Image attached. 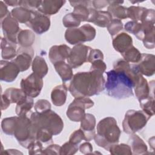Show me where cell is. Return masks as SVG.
<instances>
[{
	"label": "cell",
	"instance_id": "obj_41",
	"mask_svg": "<svg viewBox=\"0 0 155 155\" xmlns=\"http://www.w3.org/2000/svg\"><path fill=\"white\" fill-rule=\"evenodd\" d=\"M78 150L77 144H74L70 141L65 143L60 149V154H73Z\"/></svg>",
	"mask_w": 155,
	"mask_h": 155
},
{
	"label": "cell",
	"instance_id": "obj_28",
	"mask_svg": "<svg viewBox=\"0 0 155 155\" xmlns=\"http://www.w3.org/2000/svg\"><path fill=\"white\" fill-rule=\"evenodd\" d=\"M12 16L20 23L27 24L31 19L32 12L22 7H16L11 11Z\"/></svg>",
	"mask_w": 155,
	"mask_h": 155
},
{
	"label": "cell",
	"instance_id": "obj_16",
	"mask_svg": "<svg viewBox=\"0 0 155 155\" xmlns=\"http://www.w3.org/2000/svg\"><path fill=\"white\" fill-rule=\"evenodd\" d=\"M21 72L18 66L13 62L1 61L0 78L1 81L6 82L14 81Z\"/></svg>",
	"mask_w": 155,
	"mask_h": 155
},
{
	"label": "cell",
	"instance_id": "obj_30",
	"mask_svg": "<svg viewBox=\"0 0 155 155\" xmlns=\"http://www.w3.org/2000/svg\"><path fill=\"white\" fill-rule=\"evenodd\" d=\"M33 107V98L27 96L21 102L17 104L15 111L18 116H27V113L31 110Z\"/></svg>",
	"mask_w": 155,
	"mask_h": 155
},
{
	"label": "cell",
	"instance_id": "obj_14",
	"mask_svg": "<svg viewBox=\"0 0 155 155\" xmlns=\"http://www.w3.org/2000/svg\"><path fill=\"white\" fill-rule=\"evenodd\" d=\"M34 51L32 48H20L17 51V56L12 61L19 68L21 72L28 69L31 65Z\"/></svg>",
	"mask_w": 155,
	"mask_h": 155
},
{
	"label": "cell",
	"instance_id": "obj_40",
	"mask_svg": "<svg viewBox=\"0 0 155 155\" xmlns=\"http://www.w3.org/2000/svg\"><path fill=\"white\" fill-rule=\"evenodd\" d=\"M107 27L111 36H114L117 35L118 33L122 30L123 28V24L119 19H112Z\"/></svg>",
	"mask_w": 155,
	"mask_h": 155
},
{
	"label": "cell",
	"instance_id": "obj_52",
	"mask_svg": "<svg viewBox=\"0 0 155 155\" xmlns=\"http://www.w3.org/2000/svg\"><path fill=\"white\" fill-rule=\"evenodd\" d=\"M1 110H5L7 109L8 106L10 105V104H11L10 102V101L7 99V98L4 95V94H2L1 96Z\"/></svg>",
	"mask_w": 155,
	"mask_h": 155
},
{
	"label": "cell",
	"instance_id": "obj_12",
	"mask_svg": "<svg viewBox=\"0 0 155 155\" xmlns=\"http://www.w3.org/2000/svg\"><path fill=\"white\" fill-rule=\"evenodd\" d=\"M25 24L36 33L41 35L48 30L50 26V20L48 16L36 10L32 12L30 20Z\"/></svg>",
	"mask_w": 155,
	"mask_h": 155
},
{
	"label": "cell",
	"instance_id": "obj_43",
	"mask_svg": "<svg viewBox=\"0 0 155 155\" xmlns=\"http://www.w3.org/2000/svg\"><path fill=\"white\" fill-rule=\"evenodd\" d=\"M41 2V1H19V5L24 7L31 12H35L38 10Z\"/></svg>",
	"mask_w": 155,
	"mask_h": 155
},
{
	"label": "cell",
	"instance_id": "obj_45",
	"mask_svg": "<svg viewBox=\"0 0 155 155\" xmlns=\"http://www.w3.org/2000/svg\"><path fill=\"white\" fill-rule=\"evenodd\" d=\"M82 140H85V136L81 129H79L78 130H76L75 131H74L71 134L69 138L70 142L77 145Z\"/></svg>",
	"mask_w": 155,
	"mask_h": 155
},
{
	"label": "cell",
	"instance_id": "obj_17",
	"mask_svg": "<svg viewBox=\"0 0 155 155\" xmlns=\"http://www.w3.org/2000/svg\"><path fill=\"white\" fill-rule=\"evenodd\" d=\"M80 129L82 130L85 136V140L90 141L95 136L94 128L96 126L95 117L90 113H86L81 120Z\"/></svg>",
	"mask_w": 155,
	"mask_h": 155
},
{
	"label": "cell",
	"instance_id": "obj_53",
	"mask_svg": "<svg viewBox=\"0 0 155 155\" xmlns=\"http://www.w3.org/2000/svg\"><path fill=\"white\" fill-rule=\"evenodd\" d=\"M4 2L10 6H17L19 5V1H5Z\"/></svg>",
	"mask_w": 155,
	"mask_h": 155
},
{
	"label": "cell",
	"instance_id": "obj_31",
	"mask_svg": "<svg viewBox=\"0 0 155 155\" xmlns=\"http://www.w3.org/2000/svg\"><path fill=\"white\" fill-rule=\"evenodd\" d=\"M111 20L112 16L108 12L97 10L93 23L99 27H106Z\"/></svg>",
	"mask_w": 155,
	"mask_h": 155
},
{
	"label": "cell",
	"instance_id": "obj_1",
	"mask_svg": "<svg viewBox=\"0 0 155 155\" xmlns=\"http://www.w3.org/2000/svg\"><path fill=\"white\" fill-rule=\"evenodd\" d=\"M105 82L103 73L98 71L79 72L73 76L68 90L74 98L89 97L100 94Z\"/></svg>",
	"mask_w": 155,
	"mask_h": 155
},
{
	"label": "cell",
	"instance_id": "obj_29",
	"mask_svg": "<svg viewBox=\"0 0 155 155\" xmlns=\"http://www.w3.org/2000/svg\"><path fill=\"white\" fill-rule=\"evenodd\" d=\"M10 103H16L21 102L27 96L21 90L15 88H10L7 89L3 94Z\"/></svg>",
	"mask_w": 155,
	"mask_h": 155
},
{
	"label": "cell",
	"instance_id": "obj_7",
	"mask_svg": "<svg viewBox=\"0 0 155 155\" xmlns=\"http://www.w3.org/2000/svg\"><path fill=\"white\" fill-rule=\"evenodd\" d=\"M96 36V30L90 24H84L79 28H68L65 33V39L71 45L80 44L84 42L91 41Z\"/></svg>",
	"mask_w": 155,
	"mask_h": 155
},
{
	"label": "cell",
	"instance_id": "obj_26",
	"mask_svg": "<svg viewBox=\"0 0 155 155\" xmlns=\"http://www.w3.org/2000/svg\"><path fill=\"white\" fill-rule=\"evenodd\" d=\"M35 34L29 30H21L17 36V42L24 48L30 47L35 41Z\"/></svg>",
	"mask_w": 155,
	"mask_h": 155
},
{
	"label": "cell",
	"instance_id": "obj_20",
	"mask_svg": "<svg viewBox=\"0 0 155 155\" xmlns=\"http://www.w3.org/2000/svg\"><path fill=\"white\" fill-rule=\"evenodd\" d=\"M65 2V1L59 0L41 1L38 11L47 16L54 15L59 12V9L64 5Z\"/></svg>",
	"mask_w": 155,
	"mask_h": 155
},
{
	"label": "cell",
	"instance_id": "obj_15",
	"mask_svg": "<svg viewBox=\"0 0 155 155\" xmlns=\"http://www.w3.org/2000/svg\"><path fill=\"white\" fill-rule=\"evenodd\" d=\"M135 66L139 72L143 75L151 76L155 71V56L153 54L142 53L140 61Z\"/></svg>",
	"mask_w": 155,
	"mask_h": 155
},
{
	"label": "cell",
	"instance_id": "obj_36",
	"mask_svg": "<svg viewBox=\"0 0 155 155\" xmlns=\"http://www.w3.org/2000/svg\"><path fill=\"white\" fill-rule=\"evenodd\" d=\"M131 148L128 145L124 143L118 145L117 143L111 146L108 151L112 154H131Z\"/></svg>",
	"mask_w": 155,
	"mask_h": 155
},
{
	"label": "cell",
	"instance_id": "obj_13",
	"mask_svg": "<svg viewBox=\"0 0 155 155\" xmlns=\"http://www.w3.org/2000/svg\"><path fill=\"white\" fill-rule=\"evenodd\" d=\"M1 21L4 38L8 41L16 44L18 43L17 36L21 30L18 22L10 13Z\"/></svg>",
	"mask_w": 155,
	"mask_h": 155
},
{
	"label": "cell",
	"instance_id": "obj_37",
	"mask_svg": "<svg viewBox=\"0 0 155 155\" xmlns=\"http://www.w3.org/2000/svg\"><path fill=\"white\" fill-rule=\"evenodd\" d=\"M62 22L65 27L70 28L78 27L80 25L81 21L79 20L75 15H74L73 13H70L64 16Z\"/></svg>",
	"mask_w": 155,
	"mask_h": 155
},
{
	"label": "cell",
	"instance_id": "obj_32",
	"mask_svg": "<svg viewBox=\"0 0 155 155\" xmlns=\"http://www.w3.org/2000/svg\"><path fill=\"white\" fill-rule=\"evenodd\" d=\"M121 54L125 61L128 62L137 63L141 58V53L133 45L128 48Z\"/></svg>",
	"mask_w": 155,
	"mask_h": 155
},
{
	"label": "cell",
	"instance_id": "obj_10",
	"mask_svg": "<svg viewBox=\"0 0 155 155\" xmlns=\"http://www.w3.org/2000/svg\"><path fill=\"white\" fill-rule=\"evenodd\" d=\"M131 68L133 70V81L134 82L133 88H134L136 97L139 101H140L151 96V94L150 95V88L147 79L139 72L135 65H132Z\"/></svg>",
	"mask_w": 155,
	"mask_h": 155
},
{
	"label": "cell",
	"instance_id": "obj_9",
	"mask_svg": "<svg viewBox=\"0 0 155 155\" xmlns=\"http://www.w3.org/2000/svg\"><path fill=\"white\" fill-rule=\"evenodd\" d=\"M21 90L25 94L32 98L36 97L43 87L42 78L33 73L21 81Z\"/></svg>",
	"mask_w": 155,
	"mask_h": 155
},
{
	"label": "cell",
	"instance_id": "obj_39",
	"mask_svg": "<svg viewBox=\"0 0 155 155\" xmlns=\"http://www.w3.org/2000/svg\"><path fill=\"white\" fill-rule=\"evenodd\" d=\"M52 134L45 128H38L36 132V139L42 143H51L52 141Z\"/></svg>",
	"mask_w": 155,
	"mask_h": 155
},
{
	"label": "cell",
	"instance_id": "obj_8",
	"mask_svg": "<svg viewBox=\"0 0 155 155\" xmlns=\"http://www.w3.org/2000/svg\"><path fill=\"white\" fill-rule=\"evenodd\" d=\"M93 105V101L87 97H76L68 106L67 116L73 122L81 121L85 114V110Z\"/></svg>",
	"mask_w": 155,
	"mask_h": 155
},
{
	"label": "cell",
	"instance_id": "obj_3",
	"mask_svg": "<svg viewBox=\"0 0 155 155\" xmlns=\"http://www.w3.org/2000/svg\"><path fill=\"white\" fill-rule=\"evenodd\" d=\"M120 133L116 119L112 117H107L97 124V134L94 139L99 147L108 151L111 146L118 143Z\"/></svg>",
	"mask_w": 155,
	"mask_h": 155
},
{
	"label": "cell",
	"instance_id": "obj_46",
	"mask_svg": "<svg viewBox=\"0 0 155 155\" xmlns=\"http://www.w3.org/2000/svg\"><path fill=\"white\" fill-rule=\"evenodd\" d=\"M104 58V55L102 52L98 49H91L88 55V62H93L96 60H102Z\"/></svg>",
	"mask_w": 155,
	"mask_h": 155
},
{
	"label": "cell",
	"instance_id": "obj_19",
	"mask_svg": "<svg viewBox=\"0 0 155 155\" xmlns=\"http://www.w3.org/2000/svg\"><path fill=\"white\" fill-rule=\"evenodd\" d=\"M133 45L132 38L127 33L122 32L116 35L113 39V46L120 54Z\"/></svg>",
	"mask_w": 155,
	"mask_h": 155
},
{
	"label": "cell",
	"instance_id": "obj_25",
	"mask_svg": "<svg viewBox=\"0 0 155 155\" xmlns=\"http://www.w3.org/2000/svg\"><path fill=\"white\" fill-rule=\"evenodd\" d=\"M2 57L5 59H11L17 55L16 44L7 40L5 38L1 39Z\"/></svg>",
	"mask_w": 155,
	"mask_h": 155
},
{
	"label": "cell",
	"instance_id": "obj_48",
	"mask_svg": "<svg viewBox=\"0 0 155 155\" xmlns=\"http://www.w3.org/2000/svg\"><path fill=\"white\" fill-rule=\"evenodd\" d=\"M61 147L58 145L53 144L48 146L42 151V154H60Z\"/></svg>",
	"mask_w": 155,
	"mask_h": 155
},
{
	"label": "cell",
	"instance_id": "obj_11",
	"mask_svg": "<svg viewBox=\"0 0 155 155\" xmlns=\"http://www.w3.org/2000/svg\"><path fill=\"white\" fill-rule=\"evenodd\" d=\"M91 48L82 44L75 45L71 50L68 58L67 59L69 65L76 68L88 61V51Z\"/></svg>",
	"mask_w": 155,
	"mask_h": 155
},
{
	"label": "cell",
	"instance_id": "obj_18",
	"mask_svg": "<svg viewBox=\"0 0 155 155\" xmlns=\"http://www.w3.org/2000/svg\"><path fill=\"white\" fill-rule=\"evenodd\" d=\"M71 50L69 47L65 44L51 47L48 53L50 61L53 64L59 61H64L68 58Z\"/></svg>",
	"mask_w": 155,
	"mask_h": 155
},
{
	"label": "cell",
	"instance_id": "obj_38",
	"mask_svg": "<svg viewBox=\"0 0 155 155\" xmlns=\"http://www.w3.org/2000/svg\"><path fill=\"white\" fill-rule=\"evenodd\" d=\"M140 106L142 110L149 114L150 116L154 115V99L153 96H149L148 98L139 101Z\"/></svg>",
	"mask_w": 155,
	"mask_h": 155
},
{
	"label": "cell",
	"instance_id": "obj_34",
	"mask_svg": "<svg viewBox=\"0 0 155 155\" xmlns=\"http://www.w3.org/2000/svg\"><path fill=\"white\" fill-rule=\"evenodd\" d=\"M125 29L128 32L134 35L138 39H142V30L141 23L134 21H129L125 24Z\"/></svg>",
	"mask_w": 155,
	"mask_h": 155
},
{
	"label": "cell",
	"instance_id": "obj_50",
	"mask_svg": "<svg viewBox=\"0 0 155 155\" xmlns=\"http://www.w3.org/2000/svg\"><path fill=\"white\" fill-rule=\"evenodd\" d=\"M91 4L96 9H101L109 5L110 1H93Z\"/></svg>",
	"mask_w": 155,
	"mask_h": 155
},
{
	"label": "cell",
	"instance_id": "obj_5",
	"mask_svg": "<svg viewBox=\"0 0 155 155\" xmlns=\"http://www.w3.org/2000/svg\"><path fill=\"white\" fill-rule=\"evenodd\" d=\"M38 128L27 116H18L15 122L13 135L22 147L28 148L29 145L36 140Z\"/></svg>",
	"mask_w": 155,
	"mask_h": 155
},
{
	"label": "cell",
	"instance_id": "obj_49",
	"mask_svg": "<svg viewBox=\"0 0 155 155\" xmlns=\"http://www.w3.org/2000/svg\"><path fill=\"white\" fill-rule=\"evenodd\" d=\"M79 150L84 154H90L92 153L93 147L88 142H84L79 146Z\"/></svg>",
	"mask_w": 155,
	"mask_h": 155
},
{
	"label": "cell",
	"instance_id": "obj_27",
	"mask_svg": "<svg viewBox=\"0 0 155 155\" xmlns=\"http://www.w3.org/2000/svg\"><path fill=\"white\" fill-rule=\"evenodd\" d=\"M32 70L34 73L43 78L48 72V66L45 59L36 56L32 62Z\"/></svg>",
	"mask_w": 155,
	"mask_h": 155
},
{
	"label": "cell",
	"instance_id": "obj_21",
	"mask_svg": "<svg viewBox=\"0 0 155 155\" xmlns=\"http://www.w3.org/2000/svg\"><path fill=\"white\" fill-rule=\"evenodd\" d=\"M124 1H110L109 6L108 7V12L112 17L115 19H122L127 17V8L121 5Z\"/></svg>",
	"mask_w": 155,
	"mask_h": 155
},
{
	"label": "cell",
	"instance_id": "obj_51",
	"mask_svg": "<svg viewBox=\"0 0 155 155\" xmlns=\"http://www.w3.org/2000/svg\"><path fill=\"white\" fill-rule=\"evenodd\" d=\"M9 13L7 7L3 1L0 2V16L1 20L3 19V18H5Z\"/></svg>",
	"mask_w": 155,
	"mask_h": 155
},
{
	"label": "cell",
	"instance_id": "obj_47",
	"mask_svg": "<svg viewBox=\"0 0 155 155\" xmlns=\"http://www.w3.org/2000/svg\"><path fill=\"white\" fill-rule=\"evenodd\" d=\"M107 68L106 64L102 61V60H96L91 63V66L90 70H96L101 73H104Z\"/></svg>",
	"mask_w": 155,
	"mask_h": 155
},
{
	"label": "cell",
	"instance_id": "obj_6",
	"mask_svg": "<svg viewBox=\"0 0 155 155\" xmlns=\"http://www.w3.org/2000/svg\"><path fill=\"white\" fill-rule=\"evenodd\" d=\"M151 116L143 110H130L125 113L122 122L123 130L128 134H132L142 130Z\"/></svg>",
	"mask_w": 155,
	"mask_h": 155
},
{
	"label": "cell",
	"instance_id": "obj_4",
	"mask_svg": "<svg viewBox=\"0 0 155 155\" xmlns=\"http://www.w3.org/2000/svg\"><path fill=\"white\" fill-rule=\"evenodd\" d=\"M30 119L37 128H45L52 135L59 134L64 127L62 119L57 113L51 110L42 113H33Z\"/></svg>",
	"mask_w": 155,
	"mask_h": 155
},
{
	"label": "cell",
	"instance_id": "obj_42",
	"mask_svg": "<svg viewBox=\"0 0 155 155\" xmlns=\"http://www.w3.org/2000/svg\"><path fill=\"white\" fill-rule=\"evenodd\" d=\"M35 111L39 113H44L51 109L50 103L45 99H39L35 104Z\"/></svg>",
	"mask_w": 155,
	"mask_h": 155
},
{
	"label": "cell",
	"instance_id": "obj_33",
	"mask_svg": "<svg viewBox=\"0 0 155 155\" xmlns=\"http://www.w3.org/2000/svg\"><path fill=\"white\" fill-rule=\"evenodd\" d=\"M147 9L139 6H131L127 8V17L134 21H141Z\"/></svg>",
	"mask_w": 155,
	"mask_h": 155
},
{
	"label": "cell",
	"instance_id": "obj_22",
	"mask_svg": "<svg viewBox=\"0 0 155 155\" xmlns=\"http://www.w3.org/2000/svg\"><path fill=\"white\" fill-rule=\"evenodd\" d=\"M67 88L65 85H59L55 87L51 93V99L53 104L58 107L63 105L66 101Z\"/></svg>",
	"mask_w": 155,
	"mask_h": 155
},
{
	"label": "cell",
	"instance_id": "obj_35",
	"mask_svg": "<svg viewBox=\"0 0 155 155\" xmlns=\"http://www.w3.org/2000/svg\"><path fill=\"white\" fill-rule=\"evenodd\" d=\"M17 117H11L4 119L1 123V128L4 133L8 135L12 136L15 124Z\"/></svg>",
	"mask_w": 155,
	"mask_h": 155
},
{
	"label": "cell",
	"instance_id": "obj_2",
	"mask_svg": "<svg viewBox=\"0 0 155 155\" xmlns=\"http://www.w3.org/2000/svg\"><path fill=\"white\" fill-rule=\"evenodd\" d=\"M107 78L104 88L108 96L117 99H126L133 96L134 82L133 71L111 70L106 73Z\"/></svg>",
	"mask_w": 155,
	"mask_h": 155
},
{
	"label": "cell",
	"instance_id": "obj_24",
	"mask_svg": "<svg viewBox=\"0 0 155 155\" xmlns=\"http://www.w3.org/2000/svg\"><path fill=\"white\" fill-rule=\"evenodd\" d=\"M53 65L56 71L60 76L63 82H65L72 79L73 76L72 68L68 64L65 63L64 61H59Z\"/></svg>",
	"mask_w": 155,
	"mask_h": 155
},
{
	"label": "cell",
	"instance_id": "obj_44",
	"mask_svg": "<svg viewBox=\"0 0 155 155\" xmlns=\"http://www.w3.org/2000/svg\"><path fill=\"white\" fill-rule=\"evenodd\" d=\"M28 154H42L43 151V147L42 142L38 140H35L32 142L28 146Z\"/></svg>",
	"mask_w": 155,
	"mask_h": 155
},
{
	"label": "cell",
	"instance_id": "obj_23",
	"mask_svg": "<svg viewBox=\"0 0 155 155\" xmlns=\"http://www.w3.org/2000/svg\"><path fill=\"white\" fill-rule=\"evenodd\" d=\"M128 143L134 154H145L147 151V147L143 140L137 135L132 134L129 138Z\"/></svg>",
	"mask_w": 155,
	"mask_h": 155
}]
</instances>
